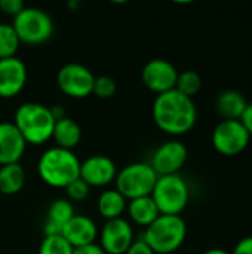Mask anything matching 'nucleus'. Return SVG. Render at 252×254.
Here are the masks:
<instances>
[{"instance_id":"26","label":"nucleus","mask_w":252,"mask_h":254,"mask_svg":"<svg viewBox=\"0 0 252 254\" xmlns=\"http://www.w3.org/2000/svg\"><path fill=\"white\" fill-rule=\"evenodd\" d=\"M117 91V85L114 82V79L108 77V76H98L95 77L94 82V89L92 94H95L98 98H111Z\"/></svg>"},{"instance_id":"20","label":"nucleus","mask_w":252,"mask_h":254,"mask_svg":"<svg viewBox=\"0 0 252 254\" xmlns=\"http://www.w3.org/2000/svg\"><path fill=\"white\" fill-rule=\"evenodd\" d=\"M126 205H128L126 199L116 189L104 190L97 202L98 213L105 219V222L122 217L123 211L126 210Z\"/></svg>"},{"instance_id":"30","label":"nucleus","mask_w":252,"mask_h":254,"mask_svg":"<svg viewBox=\"0 0 252 254\" xmlns=\"http://www.w3.org/2000/svg\"><path fill=\"white\" fill-rule=\"evenodd\" d=\"M230 253L232 254H252V235L241 238V240L236 243V246H235L233 252H230Z\"/></svg>"},{"instance_id":"7","label":"nucleus","mask_w":252,"mask_h":254,"mask_svg":"<svg viewBox=\"0 0 252 254\" xmlns=\"http://www.w3.org/2000/svg\"><path fill=\"white\" fill-rule=\"evenodd\" d=\"M19 42L25 45H42L53 34V21L48 12L39 7H24V10L13 18Z\"/></svg>"},{"instance_id":"28","label":"nucleus","mask_w":252,"mask_h":254,"mask_svg":"<svg viewBox=\"0 0 252 254\" xmlns=\"http://www.w3.org/2000/svg\"><path fill=\"white\" fill-rule=\"evenodd\" d=\"M25 4L22 0H0V10L12 18L19 15L24 10Z\"/></svg>"},{"instance_id":"6","label":"nucleus","mask_w":252,"mask_h":254,"mask_svg":"<svg viewBox=\"0 0 252 254\" xmlns=\"http://www.w3.org/2000/svg\"><path fill=\"white\" fill-rule=\"evenodd\" d=\"M159 176L149 162H134L117 171L116 190L128 201L150 196Z\"/></svg>"},{"instance_id":"9","label":"nucleus","mask_w":252,"mask_h":254,"mask_svg":"<svg viewBox=\"0 0 252 254\" xmlns=\"http://www.w3.org/2000/svg\"><path fill=\"white\" fill-rule=\"evenodd\" d=\"M95 76L82 64H65L56 74V85L70 98H86L92 94Z\"/></svg>"},{"instance_id":"23","label":"nucleus","mask_w":252,"mask_h":254,"mask_svg":"<svg viewBox=\"0 0 252 254\" xmlns=\"http://www.w3.org/2000/svg\"><path fill=\"white\" fill-rule=\"evenodd\" d=\"M19 45V37L12 24H0V60L16 57Z\"/></svg>"},{"instance_id":"3","label":"nucleus","mask_w":252,"mask_h":254,"mask_svg":"<svg viewBox=\"0 0 252 254\" xmlns=\"http://www.w3.org/2000/svg\"><path fill=\"white\" fill-rule=\"evenodd\" d=\"M13 125L27 144L40 146L52 138L55 118L50 107L30 101L16 109Z\"/></svg>"},{"instance_id":"5","label":"nucleus","mask_w":252,"mask_h":254,"mask_svg":"<svg viewBox=\"0 0 252 254\" xmlns=\"http://www.w3.org/2000/svg\"><path fill=\"white\" fill-rule=\"evenodd\" d=\"M150 196L160 214L180 216L189 204L190 189L180 174L160 176Z\"/></svg>"},{"instance_id":"27","label":"nucleus","mask_w":252,"mask_h":254,"mask_svg":"<svg viewBox=\"0 0 252 254\" xmlns=\"http://www.w3.org/2000/svg\"><path fill=\"white\" fill-rule=\"evenodd\" d=\"M89 186L79 177L77 180L71 182L67 188H65V192H67V196H68V201L70 202H80V201H85L89 195Z\"/></svg>"},{"instance_id":"25","label":"nucleus","mask_w":252,"mask_h":254,"mask_svg":"<svg viewBox=\"0 0 252 254\" xmlns=\"http://www.w3.org/2000/svg\"><path fill=\"white\" fill-rule=\"evenodd\" d=\"M39 254H73V247L64 240L62 235L45 237L40 243Z\"/></svg>"},{"instance_id":"24","label":"nucleus","mask_w":252,"mask_h":254,"mask_svg":"<svg viewBox=\"0 0 252 254\" xmlns=\"http://www.w3.org/2000/svg\"><path fill=\"white\" fill-rule=\"evenodd\" d=\"M202 88V79L201 76L193 71V70H186L178 73V79H177V85L175 89L178 92H181L186 97L193 98Z\"/></svg>"},{"instance_id":"18","label":"nucleus","mask_w":252,"mask_h":254,"mask_svg":"<svg viewBox=\"0 0 252 254\" xmlns=\"http://www.w3.org/2000/svg\"><path fill=\"white\" fill-rule=\"evenodd\" d=\"M52 138L55 140L56 147L73 150L82 140V129L74 119L65 116L62 119L55 121Z\"/></svg>"},{"instance_id":"4","label":"nucleus","mask_w":252,"mask_h":254,"mask_svg":"<svg viewBox=\"0 0 252 254\" xmlns=\"http://www.w3.org/2000/svg\"><path fill=\"white\" fill-rule=\"evenodd\" d=\"M186 237L187 225L181 216L160 214L146 228L143 240L156 254H171L184 244Z\"/></svg>"},{"instance_id":"10","label":"nucleus","mask_w":252,"mask_h":254,"mask_svg":"<svg viewBox=\"0 0 252 254\" xmlns=\"http://www.w3.org/2000/svg\"><path fill=\"white\" fill-rule=\"evenodd\" d=\"M178 70L165 58H153L147 61L141 70V80L144 86L156 95L175 89Z\"/></svg>"},{"instance_id":"11","label":"nucleus","mask_w":252,"mask_h":254,"mask_svg":"<svg viewBox=\"0 0 252 254\" xmlns=\"http://www.w3.org/2000/svg\"><path fill=\"white\" fill-rule=\"evenodd\" d=\"M187 156H189V150L184 143H181L180 140H169L156 149L151 162L149 164L151 165V168L156 171L159 177L172 176L181 171V168L187 162Z\"/></svg>"},{"instance_id":"13","label":"nucleus","mask_w":252,"mask_h":254,"mask_svg":"<svg viewBox=\"0 0 252 254\" xmlns=\"http://www.w3.org/2000/svg\"><path fill=\"white\" fill-rule=\"evenodd\" d=\"M117 168L113 159L104 155H94L80 162V179L91 188H104L116 180Z\"/></svg>"},{"instance_id":"8","label":"nucleus","mask_w":252,"mask_h":254,"mask_svg":"<svg viewBox=\"0 0 252 254\" xmlns=\"http://www.w3.org/2000/svg\"><path fill=\"white\" fill-rule=\"evenodd\" d=\"M214 149L227 158L238 156L247 150L251 135L241 121H220L211 135Z\"/></svg>"},{"instance_id":"33","label":"nucleus","mask_w":252,"mask_h":254,"mask_svg":"<svg viewBox=\"0 0 252 254\" xmlns=\"http://www.w3.org/2000/svg\"><path fill=\"white\" fill-rule=\"evenodd\" d=\"M203 254H232L229 250H226V249H220V247H215V249H209V250H206Z\"/></svg>"},{"instance_id":"14","label":"nucleus","mask_w":252,"mask_h":254,"mask_svg":"<svg viewBox=\"0 0 252 254\" xmlns=\"http://www.w3.org/2000/svg\"><path fill=\"white\" fill-rule=\"evenodd\" d=\"M27 83V67L18 57L0 60V98L16 97Z\"/></svg>"},{"instance_id":"21","label":"nucleus","mask_w":252,"mask_h":254,"mask_svg":"<svg viewBox=\"0 0 252 254\" xmlns=\"http://www.w3.org/2000/svg\"><path fill=\"white\" fill-rule=\"evenodd\" d=\"M25 185V170L21 164H10L0 167V193L16 195Z\"/></svg>"},{"instance_id":"17","label":"nucleus","mask_w":252,"mask_h":254,"mask_svg":"<svg viewBox=\"0 0 252 254\" xmlns=\"http://www.w3.org/2000/svg\"><path fill=\"white\" fill-rule=\"evenodd\" d=\"M248 100L236 89L221 91L215 98V112L221 121H239L245 112Z\"/></svg>"},{"instance_id":"32","label":"nucleus","mask_w":252,"mask_h":254,"mask_svg":"<svg viewBox=\"0 0 252 254\" xmlns=\"http://www.w3.org/2000/svg\"><path fill=\"white\" fill-rule=\"evenodd\" d=\"M73 254H107L101 246L98 244H89V246H83V247H79V249H73Z\"/></svg>"},{"instance_id":"16","label":"nucleus","mask_w":252,"mask_h":254,"mask_svg":"<svg viewBox=\"0 0 252 254\" xmlns=\"http://www.w3.org/2000/svg\"><path fill=\"white\" fill-rule=\"evenodd\" d=\"M61 235L73 249H79L83 246L94 244L97 240V235H98V229L91 217L82 216V214H74L64 225Z\"/></svg>"},{"instance_id":"19","label":"nucleus","mask_w":252,"mask_h":254,"mask_svg":"<svg viewBox=\"0 0 252 254\" xmlns=\"http://www.w3.org/2000/svg\"><path fill=\"white\" fill-rule=\"evenodd\" d=\"M126 210L132 223L143 226V228L150 226L160 216L151 196H144V198H137V199L129 201V204L126 205Z\"/></svg>"},{"instance_id":"22","label":"nucleus","mask_w":252,"mask_h":254,"mask_svg":"<svg viewBox=\"0 0 252 254\" xmlns=\"http://www.w3.org/2000/svg\"><path fill=\"white\" fill-rule=\"evenodd\" d=\"M73 216H74V207H73V204H71L68 199L59 198V199H55V201L49 205L46 222H48V223H52V225H55V226H58V228L62 231L64 225H65Z\"/></svg>"},{"instance_id":"15","label":"nucleus","mask_w":252,"mask_h":254,"mask_svg":"<svg viewBox=\"0 0 252 254\" xmlns=\"http://www.w3.org/2000/svg\"><path fill=\"white\" fill-rule=\"evenodd\" d=\"M27 143L13 122H0V167L19 164Z\"/></svg>"},{"instance_id":"12","label":"nucleus","mask_w":252,"mask_h":254,"mask_svg":"<svg viewBox=\"0 0 252 254\" xmlns=\"http://www.w3.org/2000/svg\"><path fill=\"white\" fill-rule=\"evenodd\" d=\"M101 249L107 254H125L134 243L132 225L123 217L107 220L101 229Z\"/></svg>"},{"instance_id":"31","label":"nucleus","mask_w":252,"mask_h":254,"mask_svg":"<svg viewBox=\"0 0 252 254\" xmlns=\"http://www.w3.org/2000/svg\"><path fill=\"white\" fill-rule=\"evenodd\" d=\"M239 121L244 124V127L247 128V131L250 132L252 138V101H248V104L245 107V112H244V115L241 116Z\"/></svg>"},{"instance_id":"29","label":"nucleus","mask_w":252,"mask_h":254,"mask_svg":"<svg viewBox=\"0 0 252 254\" xmlns=\"http://www.w3.org/2000/svg\"><path fill=\"white\" fill-rule=\"evenodd\" d=\"M125 254H156L149 244L141 238V240H134V243L131 244V247L128 249V252Z\"/></svg>"},{"instance_id":"1","label":"nucleus","mask_w":252,"mask_h":254,"mask_svg":"<svg viewBox=\"0 0 252 254\" xmlns=\"http://www.w3.org/2000/svg\"><path fill=\"white\" fill-rule=\"evenodd\" d=\"M153 121L168 135H184L196 125L198 109L193 98L172 89L156 95L153 101Z\"/></svg>"},{"instance_id":"2","label":"nucleus","mask_w":252,"mask_h":254,"mask_svg":"<svg viewBox=\"0 0 252 254\" xmlns=\"http://www.w3.org/2000/svg\"><path fill=\"white\" fill-rule=\"evenodd\" d=\"M37 173L50 188H67L80 176V161L73 150L61 147L46 149L37 161Z\"/></svg>"}]
</instances>
